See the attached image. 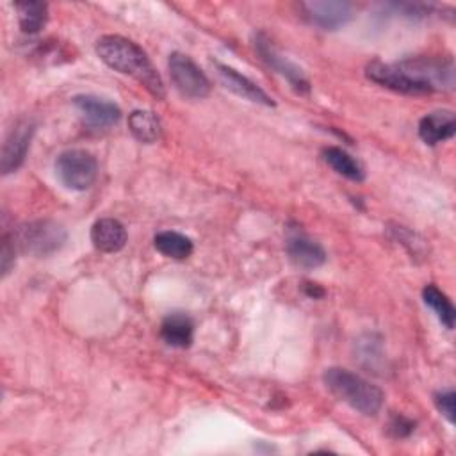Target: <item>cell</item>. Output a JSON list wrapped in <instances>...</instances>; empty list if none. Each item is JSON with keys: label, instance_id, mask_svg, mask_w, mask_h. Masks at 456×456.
I'll return each instance as SVG.
<instances>
[{"label": "cell", "instance_id": "1", "mask_svg": "<svg viewBox=\"0 0 456 456\" xmlns=\"http://www.w3.org/2000/svg\"><path fill=\"white\" fill-rule=\"evenodd\" d=\"M369 80L403 94H428L454 87V62L451 57H410L385 64L372 61L365 68Z\"/></svg>", "mask_w": 456, "mask_h": 456}, {"label": "cell", "instance_id": "2", "mask_svg": "<svg viewBox=\"0 0 456 456\" xmlns=\"http://www.w3.org/2000/svg\"><path fill=\"white\" fill-rule=\"evenodd\" d=\"M94 50L109 68L135 78L155 98L162 100L166 96L159 71L153 68L146 52L132 39L118 34H107L96 41Z\"/></svg>", "mask_w": 456, "mask_h": 456}, {"label": "cell", "instance_id": "3", "mask_svg": "<svg viewBox=\"0 0 456 456\" xmlns=\"http://www.w3.org/2000/svg\"><path fill=\"white\" fill-rule=\"evenodd\" d=\"M322 379L328 390L353 410L363 415H376L381 410L385 399L381 388L362 376L342 367H330L324 370Z\"/></svg>", "mask_w": 456, "mask_h": 456}, {"label": "cell", "instance_id": "4", "mask_svg": "<svg viewBox=\"0 0 456 456\" xmlns=\"http://www.w3.org/2000/svg\"><path fill=\"white\" fill-rule=\"evenodd\" d=\"M66 237V230L57 221L37 219L21 224L16 230L14 242L23 253L34 256H48L64 246Z\"/></svg>", "mask_w": 456, "mask_h": 456}, {"label": "cell", "instance_id": "5", "mask_svg": "<svg viewBox=\"0 0 456 456\" xmlns=\"http://www.w3.org/2000/svg\"><path fill=\"white\" fill-rule=\"evenodd\" d=\"M55 175L66 189L86 191L98 175V162L87 150H66L55 159Z\"/></svg>", "mask_w": 456, "mask_h": 456}, {"label": "cell", "instance_id": "6", "mask_svg": "<svg viewBox=\"0 0 456 456\" xmlns=\"http://www.w3.org/2000/svg\"><path fill=\"white\" fill-rule=\"evenodd\" d=\"M167 68L171 82L180 91V94L192 100H201L210 94V80L189 55L180 52L171 53Z\"/></svg>", "mask_w": 456, "mask_h": 456}, {"label": "cell", "instance_id": "7", "mask_svg": "<svg viewBox=\"0 0 456 456\" xmlns=\"http://www.w3.org/2000/svg\"><path fill=\"white\" fill-rule=\"evenodd\" d=\"M253 45L256 53L260 55V59L273 68L276 73H280L281 77L287 78V82L299 93V94H308L310 93V80L306 78L305 71L294 64L289 57H285L274 45L273 41L264 34V32H256L253 36Z\"/></svg>", "mask_w": 456, "mask_h": 456}, {"label": "cell", "instance_id": "8", "mask_svg": "<svg viewBox=\"0 0 456 456\" xmlns=\"http://www.w3.org/2000/svg\"><path fill=\"white\" fill-rule=\"evenodd\" d=\"M34 132H36V125L30 119H21L11 128L9 135L4 141L2 155H0L2 175L14 173L23 164Z\"/></svg>", "mask_w": 456, "mask_h": 456}, {"label": "cell", "instance_id": "9", "mask_svg": "<svg viewBox=\"0 0 456 456\" xmlns=\"http://www.w3.org/2000/svg\"><path fill=\"white\" fill-rule=\"evenodd\" d=\"M301 9L310 23L324 30H337L353 18V5L349 2L310 0L303 2Z\"/></svg>", "mask_w": 456, "mask_h": 456}, {"label": "cell", "instance_id": "10", "mask_svg": "<svg viewBox=\"0 0 456 456\" xmlns=\"http://www.w3.org/2000/svg\"><path fill=\"white\" fill-rule=\"evenodd\" d=\"M73 105L93 128H109L121 119V109L114 102L94 94H77L73 98Z\"/></svg>", "mask_w": 456, "mask_h": 456}, {"label": "cell", "instance_id": "11", "mask_svg": "<svg viewBox=\"0 0 456 456\" xmlns=\"http://www.w3.org/2000/svg\"><path fill=\"white\" fill-rule=\"evenodd\" d=\"M216 75H217L219 82L228 91H232L233 94H237V96H240L248 102H253V103H260V105H265V107H274V100L260 86H256L248 77L240 75L237 69H233L226 64L216 62Z\"/></svg>", "mask_w": 456, "mask_h": 456}, {"label": "cell", "instance_id": "12", "mask_svg": "<svg viewBox=\"0 0 456 456\" xmlns=\"http://www.w3.org/2000/svg\"><path fill=\"white\" fill-rule=\"evenodd\" d=\"M456 134V118L452 110H433L419 121V137L435 146L451 139Z\"/></svg>", "mask_w": 456, "mask_h": 456}, {"label": "cell", "instance_id": "13", "mask_svg": "<svg viewBox=\"0 0 456 456\" xmlns=\"http://www.w3.org/2000/svg\"><path fill=\"white\" fill-rule=\"evenodd\" d=\"M287 255L297 267L303 269H315L326 262V251L322 246L299 232L289 235Z\"/></svg>", "mask_w": 456, "mask_h": 456}, {"label": "cell", "instance_id": "14", "mask_svg": "<svg viewBox=\"0 0 456 456\" xmlns=\"http://www.w3.org/2000/svg\"><path fill=\"white\" fill-rule=\"evenodd\" d=\"M91 242L102 253H116L126 244V230L118 219H98L91 226Z\"/></svg>", "mask_w": 456, "mask_h": 456}, {"label": "cell", "instance_id": "15", "mask_svg": "<svg viewBox=\"0 0 456 456\" xmlns=\"http://www.w3.org/2000/svg\"><path fill=\"white\" fill-rule=\"evenodd\" d=\"M160 337L171 347H189L194 337V322L182 312L169 314L160 324Z\"/></svg>", "mask_w": 456, "mask_h": 456}, {"label": "cell", "instance_id": "16", "mask_svg": "<svg viewBox=\"0 0 456 456\" xmlns=\"http://www.w3.org/2000/svg\"><path fill=\"white\" fill-rule=\"evenodd\" d=\"M128 128L132 135L144 144L157 142L162 135V126L159 118L151 110L137 109L128 114Z\"/></svg>", "mask_w": 456, "mask_h": 456}, {"label": "cell", "instance_id": "17", "mask_svg": "<svg viewBox=\"0 0 456 456\" xmlns=\"http://www.w3.org/2000/svg\"><path fill=\"white\" fill-rule=\"evenodd\" d=\"M153 246L155 249L173 260H183L187 256H191L194 244L192 240L180 233V232H173V230H166V232H159L153 237Z\"/></svg>", "mask_w": 456, "mask_h": 456}, {"label": "cell", "instance_id": "18", "mask_svg": "<svg viewBox=\"0 0 456 456\" xmlns=\"http://www.w3.org/2000/svg\"><path fill=\"white\" fill-rule=\"evenodd\" d=\"M322 159L326 160V164L337 171L338 175L353 180V182H362L365 178V171L362 167V164L351 157L346 150L338 148V146H328L322 150Z\"/></svg>", "mask_w": 456, "mask_h": 456}, {"label": "cell", "instance_id": "19", "mask_svg": "<svg viewBox=\"0 0 456 456\" xmlns=\"http://www.w3.org/2000/svg\"><path fill=\"white\" fill-rule=\"evenodd\" d=\"M18 23L21 32L37 34L48 21V5L45 2H16Z\"/></svg>", "mask_w": 456, "mask_h": 456}, {"label": "cell", "instance_id": "20", "mask_svg": "<svg viewBox=\"0 0 456 456\" xmlns=\"http://www.w3.org/2000/svg\"><path fill=\"white\" fill-rule=\"evenodd\" d=\"M422 299L424 303L436 314L438 321L447 328L452 330L454 328V321H456V310L451 303V299L433 283L426 285L422 289Z\"/></svg>", "mask_w": 456, "mask_h": 456}, {"label": "cell", "instance_id": "21", "mask_svg": "<svg viewBox=\"0 0 456 456\" xmlns=\"http://www.w3.org/2000/svg\"><path fill=\"white\" fill-rule=\"evenodd\" d=\"M454 401H456L454 390H442V392L435 394V406H436V410H438L451 424H454Z\"/></svg>", "mask_w": 456, "mask_h": 456}, {"label": "cell", "instance_id": "22", "mask_svg": "<svg viewBox=\"0 0 456 456\" xmlns=\"http://www.w3.org/2000/svg\"><path fill=\"white\" fill-rule=\"evenodd\" d=\"M12 265H14V239H11L7 233H4L2 235V249H0L2 276H7L11 273Z\"/></svg>", "mask_w": 456, "mask_h": 456}, {"label": "cell", "instance_id": "23", "mask_svg": "<svg viewBox=\"0 0 456 456\" xmlns=\"http://www.w3.org/2000/svg\"><path fill=\"white\" fill-rule=\"evenodd\" d=\"M415 429V422L404 415H399L395 413L392 419H390V424H388V431L395 436V438H406L413 433Z\"/></svg>", "mask_w": 456, "mask_h": 456}, {"label": "cell", "instance_id": "24", "mask_svg": "<svg viewBox=\"0 0 456 456\" xmlns=\"http://www.w3.org/2000/svg\"><path fill=\"white\" fill-rule=\"evenodd\" d=\"M305 292H306L310 297H314V299H319V297H322V296L326 294L324 289L319 287L317 283H306V285H305Z\"/></svg>", "mask_w": 456, "mask_h": 456}]
</instances>
